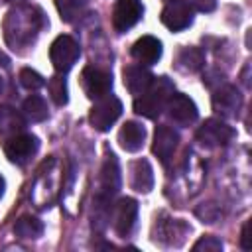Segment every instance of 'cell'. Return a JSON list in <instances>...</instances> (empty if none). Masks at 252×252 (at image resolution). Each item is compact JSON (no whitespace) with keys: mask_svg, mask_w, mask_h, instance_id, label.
Returning <instances> with one entry per match:
<instances>
[{"mask_svg":"<svg viewBox=\"0 0 252 252\" xmlns=\"http://www.w3.org/2000/svg\"><path fill=\"white\" fill-rule=\"evenodd\" d=\"M250 220H246L244 224H242V232H240V246H242V250H250L252 248V242H250Z\"/></svg>","mask_w":252,"mask_h":252,"instance_id":"83f0119b","label":"cell"},{"mask_svg":"<svg viewBox=\"0 0 252 252\" xmlns=\"http://www.w3.org/2000/svg\"><path fill=\"white\" fill-rule=\"evenodd\" d=\"M4 187H6V183H4V179L0 177V197H2V193H4Z\"/></svg>","mask_w":252,"mask_h":252,"instance_id":"f1b7e54d","label":"cell"},{"mask_svg":"<svg viewBox=\"0 0 252 252\" xmlns=\"http://www.w3.org/2000/svg\"><path fill=\"white\" fill-rule=\"evenodd\" d=\"M120 189V169H118V161L116 158L110 154L106 156L102 167H100V177H98V193L94 197V201L110 205V199L118 193Z\"/></svg>","mask_w":252,"mask_h":252,"instance_id":"5b68a950","label":"cell"},{"mask_svg":"<svg viewBox=\"0 0 252 252\" xmlns=\"http://www.w3.org/2000/svg\"><path fill=\"white\" fill-rule=\"evenodd\" d=\"M165 108H167L169 118H171L175 124H179V126H189V124H193V122L197 120V116H199V110H197L195 102H193L189 96L179 94V93H177V94L173 93V94L169 96Z\"/></svg>","mask_w":252,"mask_h":252,"instance_id":"8fae6325","label":"cell"},{"mask_svg":"<svg viewBox=\"0 0 252 252\" xmlns=\"http://www.w3.org/2000/svg\"><path fill=\"white\" fill-rule=\"evenodd\" d=\"M26 128V118L12 106H0V134L2 136H16Z\"/></svg>","mask_w":252,"mask_h":252,"instance_id":"d6986e66","label":"cell"},{"mask_svg":"<svg viewBox=\"0 0 252 252\" xmlns=\"http://www.w3.org/2000/svg\"><path fill=\"white\" fill-rule=\"evenodd\" d=\"M193 250L195 252H201V250H205V252H219V250H222V242L217 238V236H203V238H199L197 242H195V246H193Z\"/></svg>","mask_w":252,"mask_h":252,"instance_id":"484cf974","label":"cell"},{"mask_svg":"<svg viewBox=\"0 0 252 252\" xmlns=\"http://www.w3.org/2000/svg\"><path fill=\"white\" fill-rule=\"evenodd\" d=\"M49 93H51V98L55 104L63 106L67 102V98H69L67 96V81L63 75H53L49 79Z\"/></svg>","mask_w":252,"mask_h":252,"instance_id":"cb8c5ba5","label":"cell"},{"mask_svg":"<svg viewBox=\"0 0 252 252\" xmlns=\"http://www.w3.org/2000/svg\"><path fill=\"white\" fill-rule=\"evenodd\" d=\"M37 148H39V142H37V138L32 136V134H16V136H12V138L4 144L6 158H8L12 163H16V165L28 163V161L35 156Z\"/></svg>","mask_w":252,"mask_h":252,"instance_id":"52a82bcc","label":"cell"},{"mask_svg":"<svg viewBox=\"0 0 252 252\" xmlns=\"http://www.w3.org/2000/svg\"><path fill=\"white\" fill-rule=\"evenodd\" d=\"M81 85H83L85 94L89 98L96 100V98H100V96L110 93V89H112V75L106 69L89 65L81 73Z\"/></svg>","mask_w":252,"mask_h":252,"instance_id":"8992f818","label":"cell"},{"mask_svg":"<svg viewBox=\"0 0 252 252\" xmlns=\"http://www.w3.org/2000/svg\"><path fill=\"white\" fill-rule=\"evenodd\" d=\"M152 79V73L142 65H130L124 69V85L132 94H142L150 87Z\"/></svg>","mask_w":252,"mask_h":252,"instance_id":"e0dca14e","label":"cell"},{"mask_svg":"<svg viewBox=\"0 0 252 252\" xmlns=\"http://www.w3.org/2000/svg\"><path fill=\"white\" fill-rule=\"evenodd\" d=\"M189 4L199 12H213L217 8V0H189Z\"/></svg>","mask_w":252,"mask_h":252,"instance_id":"4316f807","label":"cell"},{"mask_svg":"<svg viewBox=\"0 0 252 252\" xmlns=\"http://www.w3.org/2000/svg\"><path fill=\"white\" fill-rule=\"evenodd\" d=\"M144 14V6L140 0H118L112 10V26L116 32L124 33L134 28Z\"/></svg>","mask_w":252,"mask_h":252,"instance_id":"9c48e42d","label":"cell"},{"mask_svg":"<svg viewBox=\"0 0 252 252\" xmlns=\"http://www.w3.org/2000/svg\"><path fill=\"white\" fill-rule=\"evenodd\" d=\"M173 94V83L167 77L152 79L150 87L134 100V110L146 118H158Z\"/></svg>","mask_w":252,"mask_h":252,"instance_id":"7a4b0ae2","label":"cell"},{"mask_svg":"<svg viewBox=\"0 0 252 252\" xmlns=\"http://www.w3.org/2000/svg\"><path fill=\"white\" fill-rule=\"evenodd\" d=\"M0 93H2V77H0Z\"/></svg>","mask_w":252,"mask_h":252,"instance_id":"f546056e","label":"cell"},{"mask_svg":"<svg viewBox=\"0 0 252 252\" xmlns=\"http://www.w3.org/2000/svg\"><path fill=\"white\" fill-rule=\"evenodd\" d=\"M14 232L16 236L20 238H26V240H33V238H39L43 234V222L37 219V217H32V215H24L16 220L14 224Z\"/></svg>","mask_w":252,"mask_h":252,"instance_id":"ffe728a7","label":"cell"},{"mask_svg":"<svg viewBox=\"0 0 252 252\" xmlns=\"http://www.w3.org/2000/svg\"><path fill=\"white\" fill-rule=\"evenodd\" d=\"M177 63L185 71H199L205 65V55L197 47H185V49H181V53L177 57Z\"/></svg>","mask_w":252,"mask_h":252,"instance_id":"603a6c76","label":"cell"},{"mask_svg":"<svg viewBox=\"0 0 252 252\" xmlns=\"http://www.w3.org/2000/svg\"><path fill=\"white\" fill-rule=\"evenodd\" d=\"M177 144H179V134H177L171 126H158V128H156L152 152H154V156H158V159H159L163 165L171 159V156H173Z\"/></svg>","mask_w":252,"mask_h":252,"instance_id":"4fadbf2b","label":"cell"},{"mask_svg":"<svg viewBox=\"0 0 252 252\" xmlns=\"http://www.w3.org/2000/svg\"><path fill=\"white\" fill-rule=\"evenodd\" d=\"M79 55H81V47L71 35L55 37V41L49 47V59H51L53 67L57 73H63V75L75 65Z\"/></svg>","mask_w":252,"mask_h":252,"instance_id":"277c9868","label":"cell"},{"mask_svg":"<svg viewBox=\"0 0 252 252\" xmlns=\"http://www.w3.org/2000/svg\"><path fill=\"white\" fill-rule=\"evenodd\" d=\"M43 28V14L33 6H16L4 18L6 43L16 51L30 47Z\"/></svg>","mask_w":252,"mask_h":252,"instance_id":"6da1fadb","label":"cell"},{"mask_svg":"<svg viewBox=\"0 0 252 252\" xmlns=\"http://www.w3.org/2000/svg\"><path fill=\"white\" fill-rule=\"evenodd\" d=\"M20 83L28 91H37V89L43 87L45 81H43V77L37 71H33V69H22L20 71Z\"/></svg>","mask_w":252,"mask_h":252,"instance_id":"d4e9b609","label":"cell"},{"mask_svg":"<svg viewBox=\"0 0 252 252\" xmlns=\"http://www.w3.org/2000/svg\"><path fill=\"white\" fill-rule=\"evenodd\" d=\"M112 219H114V230L120 236H128L138 219V203L130 197L120 199L112 207Z\"/></svg>","mask_w":252,"mask_h":252,"instance_id":"7c38bea8","label":"cell"},{"mask_svg":"<svg viewBox=\"0 0 252 252\" xmlns=\"http://www.w3.org/2000/svg\"><path fill=\"white\" fill-rule=\"evenodd\" d=\"M144 140H146V128L134 120H128L118 132V142L126 152H138L144 146Z\"/></svg>","mask_w":252,"mask_h":252,"instance_id":"2e32d148","label":"cell"},{"mask_svg":"<svg viewBox=\"0 0 252 252\" xmlns=\"http://www.w3.org/2000/svg\"><path fill=\"white\" fill-rule=\"evenodd\" d=\"M132 57L140 65H154L161 57V41L154 35H144L132 45Z\"/></svg>","mask_w":252,"mask_h":252,"instance_id":"9a60e30c","label":"cell"},{"mask_svg":"<svg viewBox=\"0 0 252 252\" xmlns=\"http://www.w3.org/2000/svg\"><path fill=\"white\" fill-rule=\"evenodd\" d=\"M240 106H242V94L232 85H224L213 94V108L217 114L224 118L234 116L240 110Z\"/></svg>","mask_w":252,"mask_h":252,"instance_id":"5bb4252c","label":"cell"},{"mask_svg":"<svg viewBox=\"0 0 252 252\" xmlns=\"http://www.w3.org/2000/svg\"><path fill=\"white\" fill-rule=\"evenodd\" d=\"M91 0H55V6H57V12H59V18L63 22H73L77 20L89 6Z\"/></svg>","mask_w":252,"mask_h":252,"instance_id":"44dd1931","label":"cell"},{"mask_svg":"<svg viewBox=\"0 0 252 252\" xmlns=\"http://www.w3.org/2000/svg\"><path fill=\"white\" fill-rule=\"evenodd\" d=\"M122 114V102L120 98H116L114 94H104L100 98H96V102L93 104L91 112H89V122L94 130L106 132L110 130V126L120 118Z\"/></svg>","mask_w":252,"mask_h":252,"instance_id":"3957f363","label":"cell"},{"mask_svg":"<svg viewBox=\"0 0 252 252\" xmlns=\"http://www.w3.org/2000/svg\"><path fill=\"white\" fill-rule=\"evenodd\" d=\"M232 128L217 118H209L205 120V124L197 130V140L205 146V148H217V146H224L230 142L232 138Z\"/></svg>","mask_w":252,"mask_h":252,"instance_id":"30bf717a","label":"cell"},{"mask_svg":"<svg viewBox=\"0 0 252 252\" xmlns=\"http://www.w3.org/2000/svg\"><path fill=\"white\" fill-rule=\"evenodd\" d=\"M24 114H26V118L28 120H32V122H41V120H45L47 118V104H45V100L39 96V94H30L26 100H24Z\"/></svg>","mask_w":252,"mask_h":252,"instance_id":"7402d4cb","label":"cell"},{"mask_svg":"<svg viewBox=\"0 0 252 252\" xmlns=\"http://www.w3.org/2000/svg\"><path fill=\"white\" fill-rule=\"evenodd\" d=\"M161 22L171 32H181L193 22V8L187 0H167L161 10Z\"/></svg>","mask_w":252,"mask_h":252,"instance_id":"ba28073f","label":"cell"},{"mask_svg":"<svg viewBox=\"0 0 252 252\" xmlns=\"http://www.w3.org/2000/svg\"><path fill=\"white\" fill-rule=\"evenodd\" d=\"M132 187L140 193H150L154 187V169L148 159H136L132 163Z\"/></svg>","mask_w":252,"mask_h":252,"instance_id":"ac0fdd59","label":"cell"},{"mask_svg":"<svg viewBox=\"0 0 252 252\" xmlns=\"http://www.w3.org/2000/svg\"><path fill=\"white\" fill-rule=\"evenodd\" d=\"M10 2H16V0H10Z\"/></svg>","mask_w":252,"mask_h":252,"instance_id":"4dcf8cb0","label":"cell"}]
</instances>
